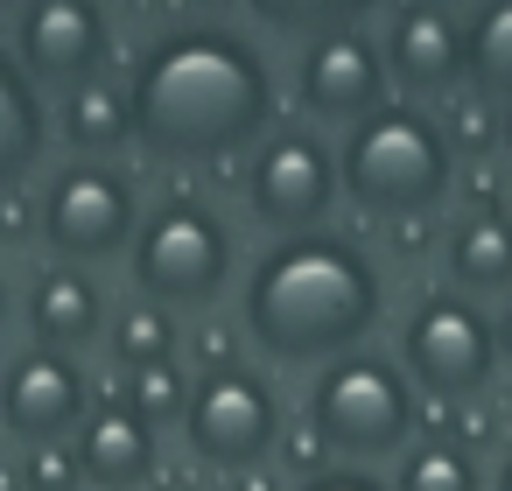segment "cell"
Returning <instances> with one entry per match:
<instances>
[{
    "label": "cell",
    "mask_w": 512,
    "mask_h": 491,
    "mask_svg": "<svg viewBox=\"0 0 512 491\" xmlns=\"http://www.w3.org/2000/svg\"><path fill=\"white\" fill-rule=\"evenodd\" d=\"M134 148L155 162H225L274 127V71L253 36L225 22L162 29L127 78Z\"/></svg>",
    "instance_id": "obj_1"
},
{
    "label": "cell",
    "mask_w": 512,
    "mask_h": 491,
    "mask_svg": "<svg viewBox=\"0 0 512 491\" xmlns=\"http://www.w3.org/2000/svg\"><path fill=\"white\" fill-rule=\"evenodd\" d=\"M379 267L337 232H295L246 274V337L281 365L344 358L379 323Z\"/></svg>",
    "instance_id": "obj_2"
},
{
    "label": "cell",
    "mask_w": 512,
    "mask_h": 491,
    "mask_svg": "<svg viewBox=\"0 0 512 491\" xmlns=\"http://www.w3.org/2000/svg\"><path fill=\"white\" fill-rule=\"evenodd\" d=\"M456 183V148L435 113L421 106H379L337 141V190L372 211V218H421L449 197Z\"/></svg>",
    "instance_id": "obj_3"
},
{
    "label": "cell",
    "mask_w": 512,
    "mask_h": 491,
    "mask_svg": "<svg viewBox=\"0 0 512 491\" xmlns=\"http://www.w3.org/2000/svg\"><path fill=\"white\" fill-rule=\"evenodd\" d=\"M309 435L351 463H372V456H400L414 435H421V400L414 386L400 379V365L386 358H365V351H344L323 365V379L309 386Z\"/></svg>",
    "instance_id": "obj_4"
},
{
    "label": "cell",
    "mask_w": 512,
    "mask_h": 491,
    "mask_svg": "<svg viewBox=\"0 0 512 491\" xmlns=\"http://www.w3.org/2000/svg\"><path fill=\"white\" fill-rule=\"evenodd\" d=\"M134 281L162 309L218 302L225 281H232V225L211 204H197V197L155 204L141 218V232H134Z\"/></svg>",
    "instance_id": "obj_5"
},
{
    "label": "cell",
    "mask_w": 512,
    "mask_h": 491,
    "mask_svg": "<svg viewBox=\"0 0 512 491\" xmlns=\"http://www.w3.org/2000/svg\"><path fill=\"white\" fill-rule=\"evenodd\" d=\"M400 365H407V379H414L428 400L470 407V400L491 386V372H498V330H491V316H484L470 295H456V288L421 295V302L407 309V323H400Z\"/></svg>",
    "instance_id": "obj_6"
},
{
    "label": "cell",
    "mask_w": 512,
    "mask_h": 491,
    "mask_svg": "<svg viewBox=\"0 0 512 491\" xmlns=\"http://www.w3.org/2000/svg\"><path fill=\"white\" fill-rule=\"evenodd\" d=\"M36 232L71 260H113L120 246H134L141 232V204H134V183L113 169V162H64L50 169L43 197H36Z\"/></svg>",
    "instance_id": "obj_7"
},
{
    "label": "cell",
    "mask_w": 512,
    "mask_h": 491,
    "mask_svg": "<svg viewBox=\"0 0 512 491\" xmlns=\"http://www.w3.org/2000/svg\"><path fill=\"white\" fill-rule=\"evenodd\" d=\"M183 442L211 470H260L267 449L281 442V400H274V386L260 372H246V365H211L190 386Z\"/></svg>",
    "instance_id": "obj_8"
},
{
    "label": "cell",
    "mask_w": 512,
    "mask_h": 491,
    "mask_svg": "<svg viewBox=\"0 0 512 491\" xmlns=\"http://www.w3.org/2000/svg\"><path fill=\"white\" fill-rule=\"evenodd\" d=\"M337 148L309 127H274L253 141V162H246V211L267 225V232H316L337 204Z\"/></svg>",
    "instance_id": "obj_9"
},
{
    "label": "cell",
    "mask_w": 512,
    "mask_h": 491,
    "mask_svg": "<svg viewBox=\"0 0 512 491\" xmlns=\"http://www.w3.org/2000/svg\"><path fill=\"white\" fill-rule=\"evenodd\" d=\"M8 50L36 78V92H71V85L106 78L113 15H106V0H22Z\"/></svg>",
    "instance_id": "obj_10"
},
{
    "label": "cell",
    "mask_w": 512,
    "mask_h": 491,
    "mask_svg": "<svg viewBox=\"0 0 512 491\" xmlns=\"http://www.w3.org/2000/svg\"><path fill=\"white\" fill-rule=\"evenodd\" d=\"M295 99H302L309 120H330V127H358L365 113H379L393 99L379 36L337 29V36L302 43V57H295Z\"/></svg>",
    "instance_id": "obj_11"
},
{
    "label": "cell",
    "mask_w": 512,
    "mask_h": 491,
    "mask_svg": "<svg viewBox=\"0 0 512 491\" xmlns=\"http://www.w3.org/2000/svg\"><path fill=\"white\" fill-rule=\"evenodd\" d=\"M379 57H386L393 92H407V106L442 99L463 85V15L442 8V0H393Z\"/></svg>",
    "instance_id": "obj_12"
},
{
    "label": "cell",
    "mask_w": 512,
    "mask_h": 491,
    "mask_svg": "<svg viewBox=\"0 0 512 491\" xmlns=\"http://www.w3.org/2000/svg\"><path fill=\"white\" fill-rule=\"evenodd\" d=\"M85 414H92V386L64 351L36 344L0 379V428L22 435V442H64V435H78Z\"/></svg>",
    "instance_id": "obj_13"
},
{
    "label": "cell",
    "mask_w": 512,
    "mask_h": 491,
    "mask_svg": "<svg viewBox=\"0 0 512 491\" xmlns=\"http://www.w3.org/2000/svg\"><path fill=\"white\" fill-rule=\"evenodd\" d=\"M78 470H85V484H99V491H134V484H148L155 477V428L127 407V400H106V407H92L85 421H78Z\"/></svg>",
    "instance_id": "obj_14"
},
{
    "label": "cell",
    "mask_w": 512,
    "mask_h": 491,
    "mask_svg": "<svg viewBox=\"0 0 512 491\" xmlns=\"http://www.w3.org/2000/svg\"><path fill=\"white\" fill-rule=\"evenodd\" d=\"M442 267L456 295H505L512 288V211L505 204H477L449 225L442 239Z\"/></svg>",
    "instance_id": "obj_15"
},
{
    "label": "cell",
    "mask_w": 512,
    "mask_h": 491,
    "mask_svg": "<svg viewBox=\"0 0 512 491\" xmlns=\"http://www.w3.org/2000/svg\"><path fill=\"white\" fill-rule=\"evenodd\" d=\"M29 330L43 337V351H78V344H92V337L106 330V295H99V281H92L85 267H71V260L43 267L36 288H29Z\"/></svg>",
    "instance_id": "obj_16"
},
{
    "label": "cell",
    "mask_w": 512,
    "mask_h": 491,
    "mask_svg": "<svg viewBox=\"0 0 512 491\" xmlns=\"http://www.w3.org/2000/svg\"><path fill=\"white\" fill-rule=\"evenodd\" d=\"M50 148V106L36 92V78L15 64V50L0 43V197H8Z\"/></svg>",
    "instance_id": "obj_17"
},
{
    "label": "cell",
    "mask_w": 512,
    "mask_h": 491,
    "mask_svg": "<svg viewBox=\"0 0 512 491\" xmlns=\"http://www.w3.org/2000/svg\"><path fill=\"white\" fill-rule=\"evenodd\" d=\"M57 127H64V141L78 148V162H113V155L134 141L127 85H106V78L71 85V92H64V106H57Z\"/></svg>",
    "instance_id": "obj_18"
},
{
    "label": "cell",
    "mask_w": 512,
    "mask_h": 491,
    "mask_svg": "<svg viewBox=\"0 0 512 491\" xmlns=\"http://www.w3.org/2000/svg\"><path fill=\"white\" fill-rule=\"evenodd\" d=\"M463 78L491 106L512 99V0H470V15H463Z\"/></svg>",
    "instance_id": "obj_19"
},
{
    "label": "cell",
    "mask_w": 512,
    "mask_h": 491,
    "mask_svg": "<svg viewBox=\"0 0 512 491\" xmlns=\"http://www.w3.org/2000/svg\"><path fill=\"white\" fill-rule=\"evenodd\" d=\"M393 491H484V470L456 435H414L400 449Z\"/></svg>",
    "instance_id": "obj_20"
},
{
    "label": "cell",
    "mask_w": 512,
    "mask_h": 491,
    "mask_svg": "<svg viewBox=\"0 0 512 491\" xmlns=\"http://www.w3.org/2000/svg\"><path fill=\"white\" fill-rule=\"evenodd\" d=\"M386 0H246V15L274 36H295V43H316V36H337V29H365V15H379Z\"/></svg>",
    "instance_id": "obj_21"
},
{
    "label": "cell",
    "mask_w": 512,
    "mask_h": 491,
    "mask_svg": "<svg viewBox=\"0 0 512 491\" xmlns=\"http://www.w3.org/2000/svg\"><path fill=\"white\" fill-rule=\"evenodd\" d=\"M113 358H120L127 372H141V365H169V358H176V323H169V309H162V302H134V309H120V316H113Z\"/></svg>",
    "instance_id": "obj_22"
},
{
    "label": "cell",
    "mask_w": 512,
    "mask_h": 491,
    "mask_svg": "<svg viewBox=\"0 0 512 491\" xmlns=\"http://www.w3.org/2000/svg\"><path fill=\"white\" fill-rule=\"evenodd\" d=\"M127 407H134L148 428L183 421V407H190V379L176 372V358H169V365H141V372L127 379Z\"/></svg>",
    "instance_id": "obj_23"
},
{
    "label": "cell",
    "mask_w": 512,
    "mask_h": 491,
    "mask_svg": "<svg viewBox=\"0 0 512 491\" xmlns=\"http://www.w3.org/2000/svg\"><path fill=\"white\" fill-rule=\"evenodd\" d=\"M22 484H29V491H78V484H85V470H78V449H71V442H29Z\"/></svg>",
    "instance_id": "obj_24"
},
{
    "label": "cell",
    "mask_w": 512,
    "mask_h": 491,
    "mask_svg": "<svg viewBox=\"0 0 512 491\" xmlns=\"http://www.w3.org/2000/svg\"><path fill=\"white\" fill-rule=\"evenodd\" d=\"M295 491H393V484H379V477H365V470L351 463V470H316V477H302Z\"/></svg>",
    "instance_id": "obj_25"
},
{
    "label": "cell",
    "mask_w": 512,
    "mask_h": 491,
    "mask_svg": "<svg viewBox=\"0 0 512 491\" xmlns=\"http://www.w3.org/2000/svg\"><path fill=\"white\" fill-rule=\"evenodd\" d=\"M491 330H498V358H512V302L491 316Z\"/></svg>",
    "instance_id": "obj_26"
},
{
    "label": "cell",
    "mask_w": 512,
    "mask_h": 491,
    "mask_svg": "<svg viewBox=\"0 0 512 491\" xmlns=\"http://www.w3.org/2000/svg\"><path fill=\"white\" fill-rule=\"evenodd\" d=\"M498 148H505V155H512V99H505V106H498Z\"/></svg>",
    "instance_id": "obj_27"
},
{
    "label": "cell",
    "mask_w": 512,
    "mask_h": 491,
    "mask_svg": "<svg viewBox=\"0 0 512 491\" xmlns=\"http://www.w3.org/2000/svg\"><path fill=\"white\" fill-rule=\"evenodd\" d=\"M239 491H274V477H260V470H239Z\"/></svg>",
    "instance_id": "obj_28"
},
{
    "label": "cell",
    "mask_w": 512,
    "mask_h": 491,
    "mask_svg": "<svg viewBox=\"0 0 512 491\" xmlns=\"http://www.w3.org/2000/svg\"><path fill=\"white\" fill-rule=\"evenodd\" d=\"M491 491H512V449H505V463H498V484Z\"/></svg>",
    "instance_id": "obj_29"
},
{
    "label": "cell",
    "mask_w": 512,
    "mask_h": 491,
    "mask_svg": "<svg viewBox=\"0 0 512 491\" xmlns=\"http://www.w3.org/2000/svg\"><path fill=\"white\" fill-rule=\"evenodd\" d=\"M0 323H8V281H0Z\"/></svg>",
    "instance_id": "obj_30"
},
{
    "label": "cell",
    "mask_w": 512,
    "mask_h": 491,
    "mask_svg": "<svg viewBox=\"0 0 512 491\" xmlns=\"http://www.w3.org/2000/svg\"><path fill=\"white\" fill-rule=\"evenodd\" d=\"M8 8H22V0H0V15H8Z\"/></svg>",
    "instance_id": "obj_31"
},
{
    "label": "cell",
    "mask_w": 512,
    "mask_h": 491,
    "mask_svg": "<svg viewBox=\"0 0 512 491\" xmlns=\"http://www.w3.org/2000/svg\"><path fill=\"white\" fill-rule=\"evenodd\" d=\"M505 414H512V393H505Z\"/></svg>",
    "instance_id": "obj_32"
},
{
    "label": "cell",
    "mask_w": 512,
    "mask_h": 491,
    "mask_svg": "<svg viewBox=\"0 0 512 491\" xmlns=\"http://www.w3.org/2000/svg\"><path fill=\"white\" fill-rule=\"evenodd\" d=\"M442 8H456V0H442Z\"/></svg>",
    "instance_id": "obj_33"
}]
</instances>
